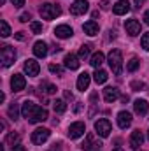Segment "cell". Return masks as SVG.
<instances>
[{"label": "cell", "instance_id": "obj_1", "mask_svg": "<svg viewBox=\"0 0 149 151\" xmlns=\"http://www.w3.org/2000/svg\"><path fill=\"white\" fill-rule=\"evenodd\" d=\"M21 114L23 118H27L30 123H40L47 119V111L44 107H39L37 104H34L32 100H25L21 106Z\"/></svg>", "mask_w": 149, "mask_h": 151}, {"label": "cell", "instance_id": "obj_2", "mask_svg": "<svg viewBox=\"0 0 149 151\" xmlns=\"http://www.w3.org/2000/svg\"><path fill=\"white\" fill-rule=\"evenodd\" d=\"M109 67H111L112 74L114 76H121L123 70V56H121V51L119 49H112L109 53Z\"/></svg>", "mask_w": 149, "mask_h": 151}, {"label": "cell", "instance_id": "obj_3", "mask_svg": "<svg viewBox=\"0 0 149 151\" xmlns=\"http://www.w3.org/2000/svg\"><path fill=\"white\" fill-rule=\"evenodd\" d=\"M39 12H40V18H42V19L51 21V19H54L56 16L62 14V9H60L58 5H53V4H42L40 9H39Z\"/></svg>", "mask_w": 149, "mask_h": 151}, {"label": "cell", "instance_id": "obj_4", "mask_svg": "<svg viewBox=\"0 0 149 151\" xmlns=\"http://www.w3.org/2000/svg\"><path fill=\"white\" fill-rule=\"evenodd\" d=\"M0 60H2V65H4V67H11V65L14 63V60H16V51H14V47L9 46V44H4L2 49H0Z\"/></svg>", "mask_w": 149, "mask_h": 151}, {"label": "cell", "instance_id": "obj_5", "mask_svg": "<svg viewBox=\"0 0 149 151\" xmlns=\"http://www.w3.org/2000/svg\"><path fill=\"white\" fill-rule=\"evenodd\" d=\"M49 135H51V132H49L47 128H35V130L32 132V142L37 144V146H40V144H44V142L49 139Z\"/></svg>", "mask_w": 149, "mask_h": 151}, {"label": "cell", "instance_id": "obj_6", "mask_svg": "<svg viewBox=\"0 0 149 151\" xmlns=\"http://www.w3.org/2000/svg\"><path fill=\"white\" fill-rule=\"evenodd\" d=\"M95 130L100 137H109V134L112 132V127L109 119H98V121H95Z\"/></svg>", "mask_w": 149, "mask_h": 151}, {"label": "cell", "instance_id": "obj_7", "mask_svg": "<svg viewBox=\"0 0 149 151\" xmlns=\"http://www.w3.org/2000/svg\"><path fill=\"white\" fill-rule=\"evenodd\" d=\"M84 132H86V127L82 121H75L69 127V137L70 139H79L81 135H84Z\"/></svg>", "mask_w": 149, "mask_h": 151}, {"label": "cell", "instance_id": "obj_8", "mask_svg": "<svg viewBox=\"0 0 149 151\" xmlns=\"http://www.w3.org/2000/svg\"><path fill=\"white\" fill-rule=\"evenodd\" d=\"M88 9H90L88 0H75L74 4L70 5V12H72L74 16H81V14H84Z\"/></svg>", "mask_w": 149, "mask_h": 151}, {"label": "cell", "instance_id": "obj_9", "mask_svg": "<svg viewBox=\"0 0 149 151\" xmlns=\"http://www.w3.org/2000/svg\"><path fill=\"white\" fill-rule=\"evenodd\" d=\"M25 86H27L25 76L14 74L12 77H11V88H12V91H21V90H25Z\"/></svg>", "mask_w": 149, "mask_h": 151}, {"label": "cell", "instance_id": "obj_10", "mask_svg": "<svg viewBox=\"0 0 149 151\" xmlns=\"http://www.w3.org/2000/svg\"><path fill=\"white\" fill-rule=\"evenodd\" d=\"M23 69H25V72L30 76V77H35V76H39V70H40V67H39V62H35L34 58H28V60L25 62Z\"/></svg>", "mask_w": 149, "mask_h": 151}, {"label": "cell", "instance_id": "obj_11", "mask_svg": "<svg viewBox=\"0 0 149 151\" xmlns=\"http://www.w3.org/2000/svg\"><path fill=\"white\" fill-rule=\"evenodd\" d=\"M93 148H97V150H98V148H102V142H100V141H97L93 134H88V135H86V139H84V142L81 144V150L90 151V150H93Z\"/></svg>", "mask_w": 149, "mask_h": 151}, {"label": "cell", "instance_id": "obj_12", "mask_svg": "<svg viewBox=\"0 0 149 151\" xmlns=\"http://www.w3.org/2000/svg\"><path fill=\"white\" fill-rule=\"evenodd\" d=\"M130 2L128 0H117L114 5H112V11H114V14H117V16H123V14H126V12H130Z\"/></svg>", "mask_w": 149, "mask_h": 151}, {"label": "cell", "instance_id": "obj_13", "mask_svg": "<svg viewBox=\"0 0 149 151\" xmlns=\"http://www.w3.org/2000/svg\"><path fill=\"white\" fill-rule=\"evenodd\" d=\"M125 28H126V34H130L132 37H135V35L140 34V23L137 19H126Z\"/></svg>", "mask_w": 149, "mask_h": 151}, {"label": "cell", "instance_id": "obj_14", "mask_svg": "<svg viewBox=\"0 0 149 151\" xmlns=\"http://www.w3.org/2000/svg\"><path fill=\"white\" fill-rule=\"evenodd\" d=\"M104 99H105V102H116L117 99H119V90L116 88V86H107L105 90H104Z\"/></svg>", "mask_w": 149, "mask_h": 151}, {"label": "cell", "instance_id": "obj_15", "mask_svg": "<svg viewBox=\"0 0 149 151\" xmlns=\"http://www.w3.org/2000/svg\"><path fill=\"white\" fill-rule=\"evenodd\" d=\"M72 34H74V30L69 25H58L54 28V35L60 39H69V37H72Z\"/></svg>", "mask_w": 149, "mask_h": 151}, {"label": "cell", "instance_id": "obj_16", "mask_svg": "<svg viewBox=\"0 0 149 151\" xmlns=\"http://www.w3.org/2000/svg\"><path fill=\"white\" fill-rule=\"evenodd\" d=\"M117 125H119V128H128L132 125V114L128 111H121L117 114Z\"/></svg>", "mask_w": 149, "mask_h": 151}, {"label": "cell", "instance_id": "obj_17", "mask_svg": "<svg viewBox=\"0 0 149 151\" xmlns=\"http://www.w3.org/2000/svg\"><path fill=\"white\" fill-rule=\"evenodd\" d=\"M90 81H91V76L88 74V72H82V74H79V77H77V90H79V91H84V90H88V86H90Z\"/></svg>", "mask_w": 149, "mask_h": 151}, {"label": "cell", "instance_id": "obj_18", "mask_svg": "<svg viewBox=\"0 0 149 151\" xmlns=\"http://www.w3.org/2000/svg\"><path fill=\"white\" fill-rule=\"evenodd\" d=\"M34 55H35L37 58H44V56L47 55V44H46L44 40H37V42L34 44Z\"/></svg>", "mask_w": 149, "mask_h": 151}, {"label": "cell", "instance_id": "obj_19", "mask_svg": "<svg viewBox=\"0 0 149 151\" xmlns=\"http://www.w3.org/2000/svg\"><path fill=\"white\" fill-rule=\"evenodd\" d=\"M65 67H67V69H70V70L79 69V56L74 55V53H69V55L65 56Z\"/></svg>", "mask_w": 149, "mask_h": 151}, {"label": "cell", "instance_id": "obj_20", "mask_svg": "<svg viewBox=\"0 0 149 151\" xmlns=\"http://www.w3.org/2000/svg\"><path fill=\"white\" fill-rule=\"evenodd\" d=\"M142 142H144V135H142V132L140 130H133L132 132V137H130V144H132V148H139V146H142Z\"/></svg>", "mask_w": 149, "mask_h": 151}, {"label": "cell", "instance_id": "obj_21", "mask_svg": "<svg viewBox=\"0 0 149 151\" xmlns=\"http://www.w3.org/2000/svg\"><path fill=\"white\" fill-rule=\"evenodd\" d=\"M133 109H135V113H137V114L144 116V114L148 113V109H149L148 100H144V99H139V100H135V102H133Z\"/></svg>", "mask_w": 149, "mask_h": 151}, {"label": "cell", "instance_id": "obj_22", "mask_svg": "<svg viewBox=\"0 0 149 151\" xmlns=\"http://www.w3.org/2000/svg\"><path fill=\"white\" fill-rule=\"evenodd\" d=\"M82 30H84V34H86V35L93 37V35H97V34H98V25H97L95 21H86V23L82 25Z\"/></svg>", "mask_w": 149, "mask_h": 151}, {"label": "cell", "instance_id": "obj_23", "mask_svg": "<svg viewBox=\"0 0 149 151\" xmlns=\"http://www.w3.org/2000/svg\"><path fill=\"white\" fill-rule=\"evenodd\" d=\"M90 63H91V67H95V69H100V65L104 63V53H102V51H97V53L91 56Z\"/></svg>", "mask_w": 149, "mask_h": 151}, {"label": "cell", "instance_id": "obj_24", "mask_svg": "<svg viewBox=\"0 0 149 151\" xmlns=\"http://www.w3.org/2000/svg\"><path fill=\"white\" fill-rule=\"evenodd\" d=\"M107 77H109L107 72H105V70H102V69H97V70H95V74H93V79H95V83H97V84H104V83L107 81Z\"/></svg>", "mask_w": 149, "mask_h": 151}, {"label": "cell", "instance_id": "obj_25", "mask_svg": "<svg viewBox=\"0 0 149 151\" xmlns=\"http://www.w3.org/2000/svg\"><path fill=\"white\" fill-rule=\"evenodd\" d=\"M7 114H9V118L14 121V119H18V116H19V106L16 104V102H12L11 106H9V109H7Z\"/></svg>", "mask_w": 149, "mask_h": 151}, {"label": "cell", "instance_id": "obj_26", "mask_svg": "<svg viewBox=\"0 0 149 151\" xmlns=\"http://www.w3.org/2000/svg\"><path fill=\"white\" fill-rule=\"evenodd\" d=\"M53 107H54V113H58V114H63L65 111H67L65 100H60V99H56V100L53 102Z\"/></svg>", "mask_w": 149, "mask_h": 151}, {"label": "cell", "instance_id": "obj_27", "mask_svg": "<svg viewBox=\"0 0 149 151\" xmlns=\"http://www.w3.org/2000/svg\"><path fill=\"white\" fill-rule=\"evenodd\" d=\"M90 53H91V46L90 44H84V46H81V49H79V58H82V60H86L88 56H90Z\"/></svg>", "mask_w": 149, "mask_h": 151}, {"label": "cell", "instance_id": "obj_28", "mask_svg": "<svg viewBox=\"0 0 149 151\" xmlns=\"http://www.w3.org/2000/svg\"><path fill=\"white\" fill-rule=\"evenodd\" d=\"M0 35L2 37H9L11 35V28H9V25H7V21H0Z\"/></svg>", "mask_w": 149, "mask_h": 151}, {"label": "cell", "instance_id": "obj_29", "mask_svg": "<svg viewBox=\"0 0 149 151\" xmlns=\"http://www.w3.org/2000/svg\"><path fill=\"white\" fill-rule=\"evenodd\" d=\"M139 65H140V62H139L137 58H132V60L126 63V70H128V72H135V70L139 69Z\"/></svg>", "mask_w": 149, "mask_h": 151}, {"label": "cell", "instance_id": "obj_30", "mask_svg": "<svg viewBox=\"0 0 149 151\" xmlns=\"http://www.w3.org/2000/svg\"><path fill=\"white\" fill-rule=\"evenodd\" d=\"M30 30H32L34 34H42V23L32 21V23H30Z\"/></svg>", "mask_w": 149, "mask_h": 151}, {"label": "cell", "instance_id": "obj_31", "mask_svg": "<svg viewBox=\"0 0 149 151\" xmlns=\"http://www.w3.org/2000/svg\"><path fill=\"white\" fill-rule=\"evenodd\" d=\"M40 86H42V88H46V93H47V95H53V93H56V86H54V84H49V83H42Z\"/></svg>", "mask_w": 149, "mask_h": 151}, {"label": "cell", "instance_id": "obj_32", "mask_svg": "<svg viewBox=\"0 0 149 151\" xmlns=\"http://www.w3.org/2000/svg\"><path fill=\"white\" fill-rule=\"evenodd\" d=\"M5 141H7V142H11V144H14V142H18V141H19V134H16V132H11V134L5 137Z\"/></svg>", "mask_w": 149, "mask_h": 151}, {"label": "cell", "instance_id": "obj_33", "mask_svg": "<svg viewBox=\"0 0 149 151\" xmlns=\"http://www.w3.org/2000/svg\"><path fill=\"white\" fill-rule=\"evenodd\" d=\"M140 44H142V47H144L146 51H149V32L142 35V39H140Z\"/></svg>", "mask_w": 149, "mask_h": 151}, {"label": "cell", "instance_id": "obj_34", "mask_svg": "<svg viewBox=\"0 0 149 151\" xmlns=\"http://www.w3.org/2000/svg\"><path fill=\"white\" fill-rule=\"evenodd\" d=\"M130 86H132V90H133V91H140V90L144 88V83H142V81H133Z\"/></svg>", "mask_w": 149, "mask_h": 151}, {"label": "cell", "instance_id": "obj_35", "mask_svg": "<svg viewBox=\"0 0 149 151\" xmlns=\"http://www.w3.org/2000/svg\"><path fill=\"white\" fill-rule=\"evenodd\" d=\"M49 72H53V74H62V67H60V65H49Z\"/></svg>", "mask_w": 149, "mask_h": 151}, {"label": "cell", "instance_id": "obj_36", "mask_svg": "<svg viewBox=\"0 0 149 151\" xmlns=\"http://www.w3.org/2000/svg\"><path fill=\"white\" fill-rule=\"evenodd\" d=\"M28 19H30V12H23V14L19 16V21H21V23H27Z\"/></svg>", "mask_w": 149, "mask_h": 151}, {"label": "cell", "instance_id": "obj_37", "mask_svg": "<svg viewBox=\"0 0 149 151\" xmlns=\"http://www.w3.org/2000/svg\"><path fill=\"white\" fill-rule=\"evenodd\" d=\"M11 4H12L14 7H23V5H25V0H11Z\"/></svg>", "mask_w": 149, "mask_h": 151}, {"label": "cell", "instance_id": "obj_38", "mask_svg": "<svg viewBox=\"0 0 149 151\" xmlns=\"http://www.w3.org/2000/svg\"><path fill=\"white\" fill-rule=\"evenodd\" d=\"M11 151H27V148H25L23 144H18V146H12V150Z\"/></svg>", "mask_w": 149, "mask_h": 151}, {"label": "cell", "instance_id": "obj_39", "mask_svg": "<svg viewBox=\"0 0 149 151\" xmlns=\"http://www.w3.org/2000/svg\"><path fill=\"white\" fill-rule=\"evenodd\" d=\"M14 37L18 39V40H25L27 35H25V32H18V34H14Z\"/></svg>", "mask_w": 149, "mask_h": 151}, {"label": "cell", "instance_id": "obj_40", "mask_svg": "<svg viewBox=\"0 0 149 151\" xmlns=\"http://www.w3.org/2000/svg\"><path fill=\"white\" fill-rule=\"evenodd\" d=\"M100 7H102L104 11H107V9H109V2H107V0H102V2H100Z\"/></svg>", "mask_w": 149, "mask_h": 151}, {"label": "cell", "instance_id": "obj_41", "mask_svg": "<svg viewBox=\"0 0 149 151\" xmlns=\"http://www.w3.org/2000/svg\"><path fill=\"white\" fill-rule=\"evenodd\" d=\"M49 151H62V148H60V144H54V146L49 148Z\"/></svg>", "mask_w": 149, "mask_h": 151}, {"label": "cell", "instance_id": "obj_42", "mask_svg": "<svg viewBox=\"0 0 149 151\" xmlns=\"http://www.w3.org/2000/svg\"><path fill=\"white\" fill-rule=\"evenodd\" d=\"M144 21H146V25H149V11L144 12Z\"/></svg>", "mask_w": 149, "mask_h": 151}, {"label": "cell", "instance_id": "obj_43", "mask_svg": "<svg viewBox=\"0 0 149 151\" xmlns=\"http://www.w3.org/2000/svg\"><path fill=\"white\" fill-rule=\"evenodd\" d=\"M144 2H146V0H135V7H140V5H144Z\"/></svg>", "mask_w": 149, "mask_h": 151}, {"label": "cell", "instance_id": "obj_44", "mask_svg": "<svg viewBox=\"0 0 149 151\" xmlns=\"http://www.w3.org/2000/svg\"><path fill=\"white\" fill-rule=\"evenodd\" d=\"M65 99H67V100H72V93H70V91H65Z\"/></svg>", "mask_w": 149, "mask_h": 151}, {"label": "cell", "instance_id": "obj_45", "mask_svg": "<svg viewBox=\"0 0 149 151\" xmlns=\"http://www.w3.org/2000/svg\"><path fill=\"white\" fill-rule=\"evenodd\" d=\"M112 151H123V150L121 148H116V150H112Z\"/></svg>", "mask_w": 149, "mask_h": 151}, {"label": "cell", "instance_id": "obj_46", "mask_svg": "<svg viewBox=\"0 0 149 151\" xmlns=\"http://www.w3.org/2000/svg\"><path fill=\"white\" fill-rule=\"evenodd\" d=\"M148 141H149V130H148Z\"/></svg>", "mask_w": 149, "mask_h": 151}, {"label": "cell", "instance_id": "obj_47", "mask_svg": "<svg viewBox=\"0 0 149 151\" xmlns=\"http://www.w3.org/2000/svg\"><path fill=\"white\" fill-rule=\"evenodd\" d=\"M97 151H98V150H97Z\"/></svg>", "mask_w": 149, "mask_h": 151}]
</instances>
